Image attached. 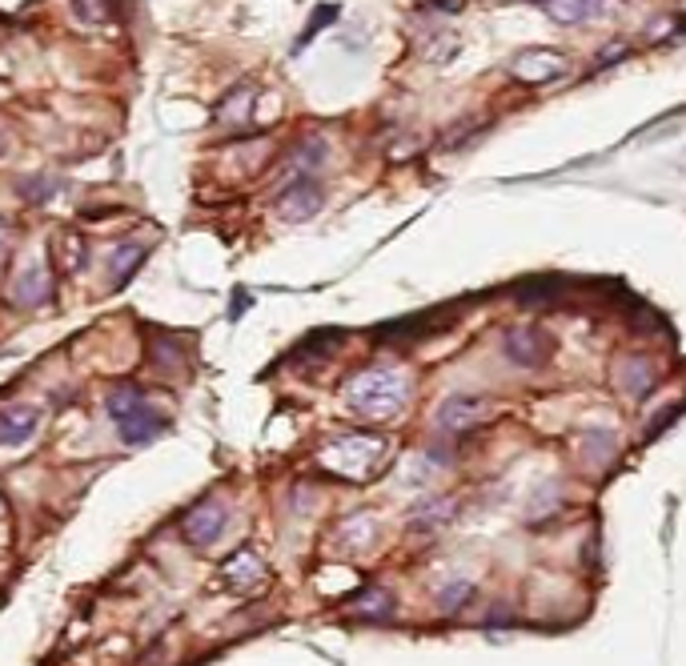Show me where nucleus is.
Segmentation results:
<instances>
[{"label": "nucleus", "mask_w": 686, "mask_h": 666, "mask_svg": "<svg viewBox=\"0 0 686 666\" xmlns=\"http://www.w3.org/2000/svg\"><path fill=\"white\" fill-rule=\"evenodd\" d=\"M502 350H506V358H510L514 366H522V370H538V366H546V362H550L554 342L546 338V333H542L538 325H518V329H510V333H506Z\"/></svg>", "instance_id": "4"}, {"label": "nucleus", "mask_w": 686, "mask_h": 666, "mask_svg": "<svg viewBox=\"0 0 686 666\" xmlns=\"http://www.w3.org/2000/svg\"><path fill=\"white\" fill-rule=\"evenodd\" d=\"M321 205H325V193H321L317 177L285 181L281 193H277V213H281V221H309Z\"/></svg>", "instance_id": "5"}, {"label": "nucleus", "mask_w": 686, "mask_h": 666, "mask_svg": "<svg viewBox=\"0 0 686 666\" xmlns=\"http://www.w3.org/2000/svg\"><path fill=\"white\" fill-rule=\"evenodd\" d=\"M614 454H618V438H614V430H594V434H586V438H582V462H586V466L602 470V466H610V462H614Z\"/></svg>", "instance_id": "15"}, {"label": "nucleus", "mask_w": 686, "mask_h": 666, "mask_svg": "<svg viewBox=\"0 0 686 666\" xmlns=\"http://www.w3.org/2000/svg\"><path fill=\"white\" fill-rule=\"evenodd\" d=\"M13 297H17V305L37 309V305H45V301L53 297V277H49L41 265H33V269H25V273H21V281H17V289H13Z\"/></svg>", "instance_id": "12"}, {"label": "nucleus", "mask_w": 686, "mask_h": 666, "mask_svg": "<svg viewBox=\"0 0 686 666\" xmlns=\"http://www.w3.org/2000/svg\"><path fill=\"white\" fill-rule=\"evenodd\" d=\"M650 386H654V366H650L646 358H638V354L626 358V362H622V390H626L630 398H642Z\"/></svg>", "instance_id": "17"}, {"label": "nucleus", "mask_w": 686, "mask_h": 666, "mask_svg": "<svg viewBox=\"0 0 686 666\" xmlns=\"http://www.w3.org/2000/svg\"><path fill=\"white\" fill-rule=\"evenodd\" d=\"M350 606H354V618H362V622H390L394 618V594L382 586H366Z\"/></svg>", "instance_id": "13"}, {"label": "nucleus", "mask_w": 686, "mask_h": 666, "mask_svg": "<svg viewBox=\"0 0 686 666\" xmlns=\"http://www.w3.org/2000/svg\"><path fill=\"white\" fill-rule=\"evenodd\" d=\"M57 249H61V269H65V273H77V269L85 265V241H81L77 229H65V233L57 237Z\"/></svg>", "instance_id": "22"}, {"label": "nucleus", "mask_w": 686, "mask_h": 666, "mask_svg": "<svg viewBox=\"0 0 686 666\" xmlns=\"http://www.w3.org/2000/svg\"><path fill=\"white\" fill-rule=\"evenodd\" d=\"M333 17H337V9H317V13H313V21H309V29L301 33V45H305V41H309V37H313V33H317L325 21H333Z\"/></svg>", "instance_id": "27"}, {"label": "nucleus", "mask_w": 686, "mask_h": 666, "mask_svg": "<svg viewBox=\"0 0 686 666\" xmlns=\"http://www.w3.org/2000/svg\"><path fill=\"white\" fill-rule=\"evenodd\" d=\"M21 193H25V201H33V205H45L57 189H53V181H45V177H37V181H25L21 185Z\"/></svg>", "instance_id": "26"}, {"label": "nucleus", "mask_w": 686, "mask_h": 666, "mask_svg": "<svg viewBox=\"0 0 686 666\" xmlns=\"http://www.w3.org/2000/svg\"><path fill=\"white\" fill-rule=\"evenodd\" d=\"M5 149H9V133H5V129H0V153H5Z\"/></svg>", "instance_id": "30"}, {"label": "nucleus", "mask_w": 686, "mask_h": 666, "mask_svg": "<svg viewBox=\"0 0 686 666\" xmlns=\"http://www.w3.org/2000/svg\"><path fill=\"white\" fill-rule=\"evenodd\" d=\"M450 518H454V506H450L446 498H430V502L414 506V514H410V530H422V534H430V530L446 526Z\"/></svg>", "instance_id": "16"}, {"label": "nucleus", "mask_w": 686, "mask_h": 666, "mask_svg": "<svg viewBox=\"0 0 686 666\" xmlns=\"http://www.w3.org/2000/svg\"><path fill=\"white\" fill-rule=\"evenodd\" d=\"M346 406L358 418H370V422L398 418L402 406H406V374L402 370H386V366L362 370L358 378L346 382Z\"/></svg>", "instance_id": "1"}, {"label": "nucleus", "mask_w": 686, "mask_h": 666, "mask_svg": "<svg viewBox=\"0 0 686 666\" xmlns=\"http://www.w3.org/2000/svg\"><path fill=\"white\" fill-rule=\"evenodd\" d=\"M141 402H145L141 386H129V382H125V386H117V390L109 394V414H113V418H121V414H129V410H133V406H141Z\"/></svg>", "instance_id": "23"}, {"label": "nucleus", "mask_w": 686, "mask_h": 666, "mask_svg": "<svg viewBox=\"0 0 686 666\" xmlns=\"http://www.w3.org/2000/svg\"><path fill=\"white\" fill-rule=\"evenodd\" d=\"M117 422V430H121V438L129 442V446H145V442H153L157 434H161V414H153L145 402L141 406H133L129 414H121V418H113Z\"/></svg>", "instance_id": "10"}, {"label": "nucleus", "mask_w": 686, "mask_h": 666, "mask_svg": "<svg viewBox=\"0 0 686 666\" xmlns=\"http://www.w3.org/2000/svg\"><path fill=\"white\" fill-rule=\"evenodd\" d=\"M390 454V442L382 434H370V430H354V434H341L333 442H325L321 450V466L337 478H346V482H366L370 474L382 470Z\"/></svg>", "instance_id": "2"}, {"label": "nucleus", "mask_w": 686, "mask_h": 666, "mask_svg": "<svg viewBox=\"0 0 686 666\" xmlns=\"http://www.w3.org/2000/svg\"><path fill=\"white\" fill-rule=\"evenodd\" d=\"M141 265H145V245H117L113 261H109V269H113V285H125Z\"/></svg>", "instance_id": "19"}, {"label": "nucleus", "mask_w": 686, "mask_h": 666, "mask_svg": "<svg viewBox=\"0 0 686 666\" xmlns=\"http://www.w3.org/2000/svg\"><path fill=\"white\" fill-rule=\"evenodd\" d=\"M546 13L558 25H582L602 13V0H546Z\"/></svg>", "instance_id": "14"}, {"label": "nucleus", "mask_w": 686, "mask_h": 666, "mask_svg": "<svg viewBox=\"0 0 686 666\" xmlns=\"http://www.w3.org/2000/svg\"><path fill=\"white\" fill-rule=\"evenodd\" d=\"M249 101H253V89H249V85H241V89L229 97V105H221V117H225V121H237V117H245Z\"/></svg>", "instance_id": "25"}, {"label": "nucleus", "mask_w": 686, "mask_h": 666, "mask_svg": "<svg viewBox=\"0 0 686 666\" xmlns=\"http://www.w3.org/2000/svg\"><path fill=\"white\" fill-rule=\"evenodd\" d=\"M321 165H325V141H321V137H305V141L285 157V181L313 177Z\"/></svg>", "instance_id": "11"}, {"label": "nucleus", "mask_w": 686, "mask_h": 666, "mask_svg": "<svg viewBox=\"0 0 686 666\" xmlns=\"http://www.w3.org/2000/svg\"><path fill=\"white\" fill-rule=\"evenodd\" d=\"M341 342H346V333H341V329H317V333H309V338L297 346V358H329L333 346H341Z\"/></svg>", "instance_id": "21"}, {"label": "nucleus", "mask_w": 686, "mask_h": 666, "mask_svg": "<svg viewBox=\"0 0 686 666\" xmlns=\"http://www.w3.org/2000/svg\"><path fill=\"white\" fill-rule=\"evenodd\" d=\"M221 582H225V590H233V594H253V590L265 582V558H261L257 550L241 546L237 554H229V558L221 562Z\"/></svg>", "instance_id": "6"}, {"label": "nucleus", "mask_w": 686, "mask_h": 666, "mask_svg": "<svg viewBox=\"0 0 686 666\" xmlns=\"http://www.w3.org/2000/svg\"><path fill=\"white\" fill-rule=\"evenodd\" d=\"M225 522H229V510H225L217 498H201L197 506H189V510H185V518H181V534H185V542H189V546H213V542L221 538Z\"/></svg>", "instance_id": "3"}, {"label": "nucleus", "mask_w": 686, "mask_h": 666, "mask_svg": "<svg viewBox=\"0 0 686 666\" xmlns=\"http://www.w3.org/2000/svg\"><path fill=\"white\" fill-rule=\"evenodd\" d=\"M562 73H566V57L554 49H530L514 61V77L526 85H546V81H558Z\"/></svg>", "instance_id": "8"}, {"label": "nucleus", "mask_w": 686, "mask_h": 666, "mask_svg": "<svg viewBox=\"0 0 686 666\" xmlns=\"http://www.w3.org/2000/svg\"><path fill=\"white\" fill-rule=\"evenodd\" d=\"M470 594H474V586H470L466 578H458L454 586H446V590L438 594V606H442L446 614H454V610H462V606L470 602Z\"/></svg>", "instance_id": "24"}, {"label": "nucleus", "mask_w": 686, "mask_h": 666, "mask_svg": "<svg viewBox=\"0 0 686 666\" xmlns=\"http://www.w3.org/2000/svg\"><path fill=\"white\" fill-rule=\"evenodd\" d=\"M41 426L37 406H9L0 410V446H25Z\"/></svg>", "instance_id": "9"}, {"label": "nucleus", "mask_w": 686, "mask_h": 666, "mask_svg": "<svg viewBox=\"0 0 686 666\" xmlns=\"http://www.w3.org/2000/svg\"><path fill=\"white\" fill-rule=\"evenodd\" d=\"M558 510H562V490H558V482L550 478V482H542V486L534 490V498H530V522L554 518Z\"/></svg>", "instance_id": "20"}, {"label": "nucleus", "mask_w": 686, "mask_h": 666, "mask_svg": "<svg viewBox=\"0 0 686 666\" xmlns=\"http://www.w3.org/2000/svg\"><path fill=\"white\" fill-rule=\"evenodd\" d=\"M482 422H486V402L482 398H470V394H454L438 410V426L446 434H466V430H474Z\"/></svg>", "instance_id": "7"}, {"label": "nucleus", "mask_w": 686, "mask_h": 666, "mask_svg": "<svg viewBox=\"0 0 686 666\" xmlns=\"http://www.w3.org/2000/svg\"><path fill=\"white\" fill-rule=\"evenodd\" d=\"M5 241H9V221L0 217V253H5Z\"/></svg>", "instance_id": "29"}, {"label": "nucleus", "mask_w": 686, "mask_h": 666, "mask_svg": "<svg viewBox=\"0 0 686 666\" xmlns=\"http://www.w3.org/2000/svg\"><path fill=\"white\" fill-rule=\"evenodd\" d=\"M73 13L85 25H109L121 17V0H73Z\"/></svg>", "instance_id": "18"}, {"label": "nucleus", "mask_w": 686, "mask_h": 666, "mask_svg": "<svg viewBox=\"0 0 686 666\" xmlns=\"http://www.w3.org/2000/svg\"><path fill=\"white\" fill-rule=\"evenodd\" d=\"M614 57H626V45H614V49H606V53L598 57V69H606V65H614Z\"/></svg>", "instance_id": "28"}]
</instances>
